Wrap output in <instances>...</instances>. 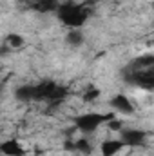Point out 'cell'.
Returning a JSON list of instances; mask_svg holds the SVG:
<instances>
[{"instance_id":"cell-1","label":"cell","mask_w":154,"mask_h":156,"mask_svg":"<svg viewBox=\"0 0 154 156\" xmlns=\"http://www.w3.org/2000/svg\"><path fill=\"white\" fill-rule=\"evenodd\" d=\"M58 18L71 29H78L89 18L87 4H58Z\"/></svg>"},{"instance_id":"cell-2","label":"cell","mask_w":154,"mask_h":156,"mask_svg":"<svg viewBox=\"0 0 154 156\" xmlns=\"http://www.w3.org/2000/svg\"><path fill=\"white\" fill-rule=\"evenodd\" d=\"M109 118H113V113L111 115H102V113H83L76 118V129L82 131L85 136L96 133Z\"/></svg>"},{"instance_id":"cell-3","label":"cell","mask_w":154,"mask_h":156,"mask_svg":"<svg viewBox=\"0 0 154 156\" xmlns=\"http://www.w3.org/2000/svg\"><path fill=\"white\" fill-rule=\"evenodd\" d=\"M109 105L114 113H120V115H125V116H131L136 113V105L134 102L131 100L129 94L125 93H116L109 98Z\"/></svg>"},{"instance_id":"cell-4","label":"cell","mask_w":154,"mask_h":156,"mask_svg":"<svg viewBox=\"0 0 154 156\" xmlns=\"http://www.w3.org/2000/svg\"><path fill=\"white\" fill-rule=\"evenodd\" d=\"M0 153L4 156H26V147L16 138H7L0 144Z\"/></svg>"},{"instance_id":"cell-5","label":"cell","mask_w":154,"mask_h":156,"mask_svg":"<svg viewBox=\"0 0 154 156\" xmlns=\"http://www.w3.org/2000/svg\"><path fill=\"white\" fill-rule=\"evenodd\" d=\"M125 149V144L120 138H107L100 144V154L102 156H118Z\"/></svg>"},{"instance_id":"cell-6","label":"cell","mask_w":154,"mask_h":156,"mask_svg":"<svg viewBox=\"0 0 154 156\" xmlns=\"http://www.w3.org/2000/svg\"><path fill=\"white\" fill-rule=\"evenodd\" d=\"M24 44H26V40H24L22 35H18V33L5 35V45H7V49H22Z\"/></svg>"},{"instance_id":"cell-7","label":"cell","mask_w":154,"mask_h":156,"mask_svg":"<svg viewBox=\"0 0 154 156\" xmlns=\"http://www.w3.org/2000/svg\"><path fill=\"white\" fill-rule=\"evenodd\" d=\"M65 42H67V45H71V47H80V45L83 44V33L78 31V29H71V31L67 33V37H65Z\"/></svg>"},{"instance_id":"cell-8","label":"cell","mask_w":154,"mask_h":156,"mask_svg":"<svg viewBox=\"0 0 154 156\" xmlns=\"http://www.w3.org/2000/svg\"><path fill=\"white\" fill-rule=\"evenodd\" d=\"M100 89L98 87H89L85 93H82V102L83 104H93V102H96L98 98H100Z\"/></svg>"},{"instance_id":"cell-9","label":"cell","mask_w":154,"mask_h":156,"mask_svg":"<svg viewBox=\"0 0 154 156\" xmlns=\"http://www.w3.org/2000/svg\"><path fill=\"white\" fill-rule=\"evenodd\" d=\"M18 2H33V0H18Z\"/></svg>"}]
</instances>
